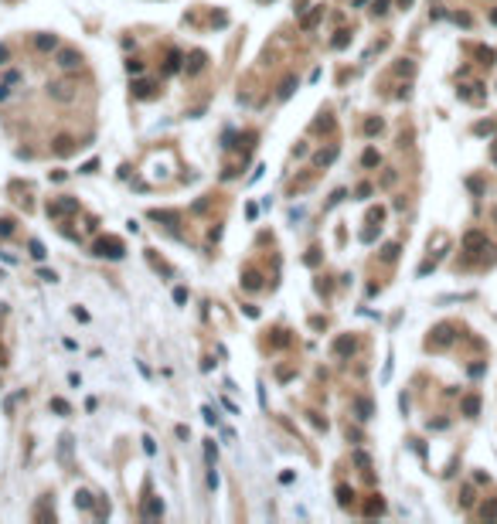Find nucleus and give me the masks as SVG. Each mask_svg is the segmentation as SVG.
Listing matches in <instances>:
<instances>
[{"label": "nucleus", "mask_w": 497, "mask_h": 524, "mask_svg": "<svg viewBox=\"0 0 497 524\" xmlns=\"http://www.w3.org/2000/svg\"><path fill=\"white\" fill-rule=\"evenodd\" d=\"M48 95H51L55 103H72V99L79 95V85L72 79H55V82H48Z\"/></svg>", "instance_id": "f257e3e1"}, {"label": "nucleus", "mask_w": 497, "mask_h": 524, "mask_svg": "<svg viewBox=\"0 0 497 524\" xmlns=\"http://www.w3.org/2000/svg\"><path fill=\"white\" fill-rule=\"evenodd\" d=\"M55 65L61 72H75L82 65V55L75 51V48H58V51H55Z\"/></svg>", "instance_id": "f03ea898"}, {"label": "nucleus", "mask_w": 497, "mask_h": 524, "mask_svg": "<svg viewBox=\"0 0 497 524\" xmlns=\"http://www.w3.org/2000/svg\"><path fill=\"white\" fill-rule=\"evenodd\" d=\"M79 211V201L75 198H61V201H51L48 205V215L51 218H65V215H75Z\"/></svg>", "instance_id": "7ed1b4c3"}, {"label": "nucleus", "mask_w": 497, "mask_h": 524, "mask_svg": "<svg viewBox=\"0 0 497 524\" xmlns=\"http://www.w3.org/2000/svg\"><path fill=\"white\" fill-rule=\"evenodd\" d=\"M96 255L123 259V242H119V239H99V242H96Z\"/></svg>", "instance_id": "20e7f679"}, {"label": "nucleus", "mask_w": 497, "mask_h": 524, "mask_svg": "<svg viewBox=\"0 0 497 524\" xmlns=\"http://www.w3.org/2000/svg\"><path fill=\"white\" fill-rule=\"evenodd\" d=\"M34 48L38 51H58V38L55 35H34Z\"/></svg>", "instance_id": "39448f33"}, {"label": "nucleus", "mask_w": 497, "mask_h": 524, "mask_svg": "<svg viewBox=\"0 0 497 524\" xmlns=\"http://www.w3.org/2000/svg\"><path fill=\"white\" fill-rule=\"evenodd\" d=\"M164 514V501L160 497H150L147 504H143V517H160Z\"/></svg>", "instance_id": "423d86ee"}, {"label": "nucleus", "mask_w": 497, "mask_h": 524, "mask_svg": "<svg viewBox=\"0 0 497 524\" xmlns=\"http://www.w3.org/2000/svg\"><path fill=\"white\" fill-rule=\"evenodd\" d=\"M204 61H208V55H204V51H194V55L188 58V72H191V75H198V72L204 69Z\"/></svg>", "instance_id": "0eeeda50"}, {"label": "nucleus", "mask_w": 497, "mask_h": 524, "mask_svg": "<svg viewBox=\"0 0 497 524\" xmlns=\"http://www.w3.org/2000/svg\"><path fill=\"white\" fill-rule=\"evenodd\" d=\"M72 150H75V140H72V137H58L55 140V153H58V157H65V153H72Z\"/></svg>", "instance_id": "6e6552de"}, {"label": "nucleus", "mask_w": 497, "mask_h": 524, "mask_svg": "<svg viewBox=\"0 0 497 524\" xmlns=\"http://www.w3.org/2000/svg\"><path fill=\"white\" fill-rule=\"evenodd\" d=\"M242 286H245V289H259V286H262V276H259V273H252V269H248V273L242 276Z\"/></svg>", "instance_id": "1a4fd4ad"}, {"label": "nucleus", "mask_w": 497, "mask_h": 524, "mask_svg": "<svg viewBox=\"0 0 497 524\" xmlns=\"http://www.w3.org/2000/svg\"><path fill=\"white\" fill-rule=\"evenodd\" d=\"M351 351H354V341H351V337H340V341L334 344V354H351Z\"/></svg>", "instance_id": "9d476101"}, {"label": "nucleus", "mask_w": 497, "mask_h": 524, "mask_svg": "<svg viewBox=\"0 0 497 524\" xmlns=\"http://www.w3.org/2000/svg\"><path fill=\"white\" fill-rule=\"evenodd\" d=\"M293 89H296V79H286L279 85V92H276V95H279V99H290V95H293Z\"/></svg>", "instance_id": "9b49d317"}, {"label": "nucleus", "mask_w": 497, "mask_h": 524, "mask_svg": "<svg viewBox=\"0 0 497 524\" xmlns=\"http://www.w3.org/2000/svg\"><path fill=\"white\" fill-rule=\"evenodd\" d=\"M133 92L147 99V95H153V82H136V85H133Z\"/></svg>", "instance_id": "f8f14e48"}, {"label": "nucleus", "mask_w": 497, "mask_h": 524, "mask_svg": "<svg viewBox=\"0 0 497 524\" xmlns=\"http://www.w3.org/2000/svg\"><path fill=\"white\" fill-rule=\"evenodd\" d=\"M75 504L89 511V507H92V494H89V490H79V494H75Z\"/></svg>", "instance_id": "ddd939ff"}, {"label": "nucleus", "mask_w": 497, "mask_h": 524, "mask_svg": "<svg viewBox=\"0 0 497 524\" xmlns=\"http://www.w3.org/2000/svg\"><path fill=\"white\" fill-rule=\"evenodd\" d=\"M334 157H337V150H334V147H330V150H320V153H317V163L324 167V163H330Z\"/></svg>", "instance_id": "4468645a"}, {"label": "nucleus", "mask_w": 497, "mask_h": 524, "mask_svg": "<svg viewBox=\"0 0 497 524\" xmlns=\"http://www.w3.org/2000/svg\"><path fill=\"white\" fill-rule=\"evenodd\" d=\"M320 11H324V7H317L314 14H306V17H303V31H310V27H314V24L320 21Z\"/></svg>", "instance_id": "2eb2a0df"}, {"label": "nucleus", "mask_w": 497, "mask_h": 524, "mask_svg": "<svg viewBox=\"0 0 497 524\" xmlns=\"http://www.w3.org/2000/svg\"><path fill=\"white\" fill-rule=\"evenodd\" d=\"M27 249H31V255H34V259H38V262L45 259V245H41V242H38V239H34L31 245H27Z\"/></svg>", "instance_id": "dca6fc26"}, {"label": "nucleus", "mask_w": 497, "mask_h": 524, "mask_svg": "<svg viewBox=\"0 0 497 524\" xmlns=\"http://www.w3.org/2000/svg\"><path fill=\"white\" fill-rule=\"evenodd\" d=\"M0 235H4V239L14 235V221H11V218H0Z\"/></svg>", "instance_id": "f3484780"}, {"label": "nucleus", "mask_w": 497, "mask_h": 524, "mask_svg": "<svg viewBox=\"0 0 497 524\" xmlns=\"http://www.w3.org/2000/svg\"><path fill=\"white\" fill-rule=\"evenodd\" d=\"M51 409H55L58 415H68V402L65 399H51Z\"/></svg>", "instance_id": "a211bd4d"}, {"label": "nucleus", "mask_w": 497, "mask_h": 524, "mask_svg": "<svg viewBox=\"0 0 497 524\" xmlns=\"http://www.w3.org/2000/svg\"><path fill=\"white\" fill-rule=\"evenodd\" d=\"M181 69V55L177 51H170V58H167V72H177Z\"/></svg>", "instance_id": "6ab92c4d"}, {"label": "nucleus", "mask_w": 497, "mask_h": 524, "mask_svg": "<svg viewBox=\"0 0 497 524\" xmlns=\"http://www.w3.org/2000/svg\"><path fill=\"white\" fill-rule=\"evenodd\" d=\"M351 497H354V494H351L348 487H340V490H337V501H340V507H348V504H351Z\"/></svg>", "instance_id": "aec40b11"}, {"label": "nucleus", "mask_w": 497, "mask_h": 524, "mask_svg": "<svg viewBox=\"0 0 497 524\" xmlns=\"http://www.w3.org/2000/svg\"><path fill=\"white\" fill-rule=\"evenodd\" d=\"M24 79V75H21V72H17V69H11V72H7V75H4V82H7V85H17V82H21Z\"/></svg>", "instance_id": "412c9836"}, {"label": "nucleus", "mask_w": 497, "mask_h": 524, "mask_svg": "<svg viewBox=\"0 0 497 524\" xmlns=\"http://www.w3.org/2000/svg\"><path fill=\"white\" fill-rule=\"evenodd\" d=\"M126 72H130V75H140L143 65H140V61H126Z\"/></svg>", "instance_id": "4be33fe9"}, {"label": "nucleus", "mask_w": 497, "mask_h": 524, "mask_svg": "<svg viewBox=\"0 0 497 524\" xmlns=\"http://www.w3.org/2000/svg\"><path fill=\"white\" fill-rule=\"evenodd\" d=\"M371 11H375V14H385V11H388V0H375Z\"/></svg>", "instance_id": "5701e85b"}, {"label": "nucleus", "mask_w": 497, "mask_h": 524, "mask_svg": "<svg viewBox=\"0 0 497 524\" xmlns=\"http://www.w3.org/2000/svg\"><path fill=\"white\" fill-rule=\"evenodd\" d=\"M375 129H382V123H378V119H368V123H364V133H375Z\"/></svg>", "instance_id": "b1692460"}, {"label": "nucleus", "mask_w": 497, "mask_h": 524, "mask_svg": "<svg viewBox=\"0 0 497 524\" xmlns=\"http://www.w3.org/2000/svg\"><path fill=\"white\" fill-rule=\"evenodd\" d=\"M344 45H348V31H340V35L334 38V48H344Z\"/></svg>", "instance_id": "393cba45"}, {"label": "nucleus", "mask_w": 497, "mask_h": 524, "mask_svg": "<svg viewBox=\"0 0 497 524\" xmlns=\"http://www.w3.org/2000/svg\"><path fill=\"white\" fill-rule=\"evenodd\" d=\"M201 415H204V422H211V425H215V422H218V415H215V409H204V412H201Z\"/></svg>", "instance_id": "a878e982"}, {"label": "nucleus", "mask_w": 497, "mask_h": 524, "mask_svg": "<svg viewBox=\"0 0 497 524\" xmlns=\"http://www.w3.org/2000/svg\"><path fill=\"white\" fill-rule=\"evenodd\" d=\"M364 163H368V167H371V163H378V153H375V150H368V153H364Z\"/></svg>", "instance_id": "bb28decb"}, {"label": "nucleus", "mask_w": 497, "mask_h": 524, "mask_svg": "<svg viewBox=\"0 0 497 524\" xmlns=\"http://www.w3.org/2000/svg\"><path fill=\"white\" fill-rule=\"evenodd\" d=\"M174 300H177V303H188V289H174Z\"/></svg>", "instance_id": "cd10ccee"}, {"label": "nucleus", "mask_w": 497, "mask_h": 524, "mask_svg": "<svg viewBox=\"0 0 497 524\" xmlns=\"http://www.w3.org/2000/svg\"><path fill=\"white\" fill-rule=\"evenodd\" d=\"M7 95H11V85H7V82H0V103H4Z\"/></svg>", "instance_id": "c85d7f7f"}, {"label": "nucleus", "mask_w": 497, "mask_h": 524, "mask_svg": "<svg viewBox=\"0 0 497 524\" xmlns=\"http://www.w3.org/2000/svg\"><path fill=\"white\" fill-rule=\"evenodd\" d=\"M7 58H11V51H7V48L0 45V65H7Z\"/></svg>", "instance_id": "c756f323"}]
</instances>
